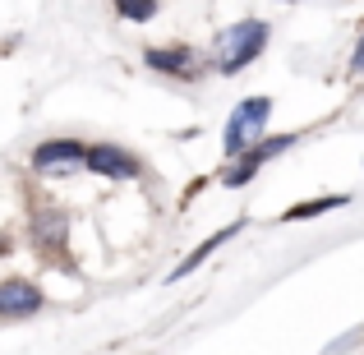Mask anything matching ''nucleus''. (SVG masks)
<instances>
[{"mask_svg": "<svg viewBox=\"0 0 364 355\" xmlns=\"http://www.w3.org/2000/svg\"><path fill=\"white\" fill-rule=\"evenodd\" d=\"M42 309V291L23 277H9L0 282V319H33Z\"/></svg>", "mask_w": 364, "mask_h": 355, "instance_id": "obj_6", "label": "nucleus"}, {"mask_svg": "<svg viewBox=\"0 0 364 355\" xmlns=\"http://www.w3.org/2000/svg\"><path fill=\"white\" fill-rule=\"evenodd\" d=\"M240 226H245V222H231V226H226V231L208 235V240H203V245H198V249H194V254H189V258H180V267H176V272H171V282H180V277H189V272H194V267L203 263L208 254H213V249H222V245H226V240H231V235H240Z\"/></svg>", "mask_w": 364, "mask_h": 355, "instance_id": "obj_8", "label": "nucleus"}, {"mask_svg": "<svg viewBox=\"0 0 364 355\" xmlns=\"http://www.w3.org/2000/svg\"><path fill=\"white\" fill-rule=\"evenodd\" d=\"M88 171H97V176L107 180H134L139 176V157L134 152L116 148V143H97V148H88V161H83Z\"/></svg>", "mask_w": 364, "mask_h": 355, "instance_id": "obj_5", "label": "nucleus"}, {"mask_svg": "<svg viewBox=\"0 0 364 355\" xmlns=\"http://www.w3.org/2000/svg\"><path fill=\"white\" fill-rule=\"evenodd\" d=\"M116 9L129 23H148V18L157 14V0H116Z\"/></svg>", "mask_w": 364, "mask_h": 355, "instance_id": "obj_10", "label": "nucleus"}, {"mask_svg": "<svg viewBox=\"0 0 364 355\" xmlns=\"http://www.w3.org/2000/svg\"><path fill=\"white\" fill-rule=\"evenodd\" d=\"M295 139H300V134H272V139H258L254 148H245L240 157H235V166L226 171L222 180H226V185H231V189L249 185V180H254V176H258V171H263V166H267V161H272V157H282L286 148H295Z\"/></svg>", "mask_w": 364, "mask_h": 355, "instance_id": "obj_3", "label": "nucleus"}, {"mask_svg": "<svg viewBox=\"0 0 364 355\" xmlns=\"http://www.w3.org/2000/svg\"><path fill=\"white\" fill-rule=\"evenodd\" d=\"M88 161V148L79 139H51L33 152V166L46 171V176H65V171H79Z\"/></svg>", "mask_w": 364, "mask_h": 355, "instance_id": "obj_4", "label": "nucleus"}, {"mask_svg": "<svg viewBox=\"0 0 364 355\" xmlns=\"http://www.w3.org/2000/svg\"><path fill=\"white\" fill-rule=\"evenodd\" d=\"M350 194H328V198H309V203L300 208H286L282 222H304V217H318V213H337V208H346Z\"/></svg>", "mask_w": 364, "mask_h": 355, "instance_id": "obj_9", "label": "nucleus"}, {"mask_svg": "<svg viewBox=\"0 0 364 355\" xmlns=\"http://www.w3.org/2000/svg\"><path fill=\"white\" fill-rule=\"evenodd\" d=\"M350 74H364V33H360L355 51H350Z\"/></svg>", "mask_w": 364, "mask_h": 355, "instance_id": "obj_12", "label": "nucleus"}, {"mask_svg": "<svg viewBox=\"0 0 364 355\" xmlns=\"http://www.w3.org/2000/svg\"><path fill=\"white\" fill-rule=\"evenodd\" d=\"M148 70L171 74V79H194L203 70V60L189 46H148Z\"/></svg>", "mask_w": 364, "mask_h": 355, "instance_id": "obj_7", "label": "nucleus"}, {"mask_svg": "<svg viewBox=\"0 0 364 355\" xmlns=\"http://www.w3.org/2000/svg\"><path fill=\"white\" fill-rule=\"evenodd\" d=\"M360 341H364V328H355V332H346V337H337V341H332V346L323 351V355H346L350 346H360Z\"/></svg>", "mask_w": 364, "mask_h": 355, "instance_id": "obj_11", "label": "nucleus"}, {"mask_svg": "<svg viewBox=\"0 0 364 355\" xmlns=\"http://www.w3.org/2000/svg\"><path fill=\"white\" fill-rule=\"evenodd\" d=\"M267 37H272V28L263 23V18H240V23H231L222 37H217V70L222 74H240L249 65L263 55Z\"/></svg>", "mask_w": 364, "mask_h": 355, "instance_id": "obj_1", "label": "nucleus"}, {"mask_svg": "<svg viewBox=\"0 0 364 355\" xmlns=\"http://www.w3.org/2000/svg\"><path fill=\"white\" fill-rule=\"evenodd\" d=\"M267 116H272V97H245L240 107L231 111L226 120V134H222V148L226 157H240L245 148H254L258 139H267Z\"/></svg>", "mask_w": 364, "mask_h": 355, "instance_id": "obj_2", "label": "nucleus"}]
</instances>
